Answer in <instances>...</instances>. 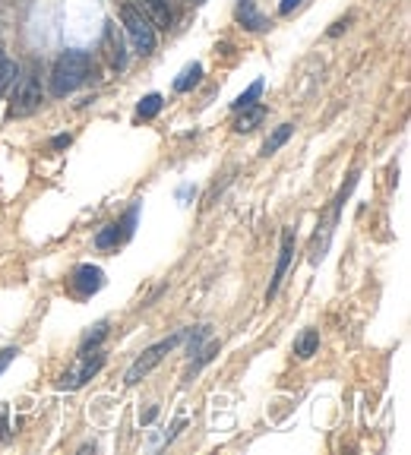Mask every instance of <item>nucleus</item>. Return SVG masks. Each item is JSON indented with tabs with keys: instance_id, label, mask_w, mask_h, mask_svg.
Instances as JSON below:
<instances>
[{
	"instance_id": "nucleus-16",
	"label": "nucleus",
	"mask_w": 411,
	"mask_h": 455,
	"mask_svg": "<svg viewBox=\"0 0 411 455\" xmlns=\"http://www.w3.org/2000/svg\"><path fill=\"white\" fill-rule=\"evenodd\" d=\"M158 111H162V95H155V92L145 95V98L139 101V107H136V114H139L143 120H152Z\"/></svg>"
},
{
	"instance_id": "nucleus-12",
	"label": "nucleus",
	"mask_w": 411,
	"mask_h": 455,
	"mask_svg": "<svg viewBox=\"0 0 411 455\" xmlns=\"http://www.w3.org/2000/svg\"><path fill=\"white\" fill-rule=\"evenodd\" d=\"M316 348H320V332H316V329H304V332L297 335V341H294V354L301 360H307V357H313L316 354Z\"/></svg>"
},
{
	"instance_id": "nucleus-11",
	"label": "nucleus",
	"mask_w": 411,
	"mask_h": 455,
	"mask_svg": "<svg viewBox=\"0 0 411 455\" xmlns=\"http://www.w3.org/2000/svg\"><path fill=\"white\" fill-rule=\"evenodd\" d=\"M240 117L234 120V130L237 133H250V130H256L259 124H263V117H266V107L263 105H247V107H240Z\"/></svg>"
},
{
	"instance_id": "nucleus-7",
	"label": "nucleus",
	"mask_w": 411,
	"mask_h": 455,
	"mask_svg": "<svg viewBox=\"0 0 411 455\" xmlns=\"http://www.w3.org/2000/svg\"><path fill=\"white\" fill-rule=\"evenodd\" d=\"M291 256H294V231H285V237H282V250H278V263H275V275H272L269 291H266V297H269V301L278 294V284H282L285 272H288Z\"/></svg>"
},
{
	"instance_id": "nucleus-5",
	"label": "nucleus",
	"mask_w": 411,
	"mask_h": 455,
	"mask_svg": "<svg viewBox=\"0 0 411 455\" xmlns=\"http://www.w3.org/2000/svg\"><path fill=\"white\" fill-rule=\"evenodd\" d=\"M105 367V354H89V351H79L76 354V367L70 373H63V379H60V385L63 389H79V385H86L89 379L95 376V373Z\"/></svg>"
},
{
	"instance_id": "nucleus-14",
	"label": "nucleus",
	"mask_w": 411,
	"mask_h": 455,
	"mask_svg": "<svg viewBox=\"0 0 411 455\" xmlns=\"http://www.w3.org/2000/svg\"><path fill=\"white\" fill-rule=\"evenodd\" d=\"M291 133H294V126H291V124H282L275 133H272L269 139H266V145H263V155H275V152L282 149V145L291 139Z\"/></svg>"
},
{
	"instance_id": "nucleus-18",
	"label": "nucleus",
	"mask_w": 411,
	"mask_h": 455,
	"mask_svg": "<svg viewBox=\"0 0 411 455\" xmlns=\"http://www.w3.org/2000/svg\"><path fill=\"white\" fill-rule=\"evenodd\" d=\"M16 73H19V67L13 60H4L0 63V95L6 92V88L13 86V79H16Z\"/></svg>"
},
{
	"instance_id": "nucleus-9",
	"label": "nucleus",
	"mask_w": 411,
	"mask_h": 455,
	"mask_svg": "<svg viewBox=\"0 0 411 455\" xmlns=\"http://www.w3.org/2000/svg\"><path fill=\"white\" fill-rule=\"evenodd\" d=\"M145 16L152 19L155 29H171V10H168V0H133Z\"/></svg>"
},
{
	"instance_id": "nucleus-1",
	"label": "nucleus",
	"mask_w": 411,
	"mask_h": 455,
	"mask_svg": "<svg viewBox=\"0 0 411 455\" xmlns=\"http://www.w3.org/2000/svg\"><path fill=\"white\" fill-rule=\"evenodd\" d=\"M92 76H95L92 54H86V51H67V54L57 57L54 70H51V95L63 98V95L76 92L79 86H86Z\"/></svg>"
},
{
	"instance_id": "nucleus-4",
	"label": "nucleus",
	"mask_w": 411,
	"mask_h": 455,
	"mask_svg": "<svg viewBox=\"0 0 411 455\" xmlns=\"http://www.w3.org/2000/svg\"><path fill=\"white\" fill-rule=\"evenodd\" d=\"M38 105H41V86H38V76L29 73V76H22V79H19L16 92H13L10 117H29Z\"/></svg>"
},
{
	"instance_id": "nucleus-10",
	"label": "nucleus",
	"mask_w": 411,
	"mask_h": 455,
	"mask_svg": "<svg viewBox=\"0 0 411 455\" xmlns=\"http://www.w3.org/2000/svg\"><path fill=\"white\" fill-rule=\"evenodd\" d=\"M237 22L244 25V29H250V32H263L266 25V16H259L256 13V6H253V0H240V6H237Z\"/></svg>"
},
{
	"instance_id": "nucleus-23",
	"label": "nucleus",
	"mask_w": 411,
	"mask_h": 455,
	"mask_svg": "<svg viewBox=\"0 0 411 455\" xmlns=\"http://www.w3.org/2000/svg\"><path fill=\"white\" fill-rule=\"evenodd\" d=\"M70 139H73V136H70V133H63V136H57L54 143H51V149H63V145H70Z\"/></svg>"
},
{
	"instance_id": "nucleus-8",
	"label": "nucleus",
	"mask_w": 411,
	"mask_h": 455,
	"mask_svg": "<svg viewBox=\"0 0 411 455\" xmlns=\"http://www.w3.org/2000/svg\"><path fill=\"white\" fill-rule=\"evenodd\" d=\"M101 284H105V272L98 269V265H79V269L73 272V288L79 291L82 297L95 294V291H101Z\"/></svg>"
},
{
	"instance_id": "nucleus-19",
	"label": "nucleus",
	"mask_w": 411,
	"mask_h": 455,
	"mask_svg": "<svg viewBox=\"0 0 411 455\" xmlns=\"http://www.w3.org/2000/svg\"><path fill=\"white\" fill-rule=\"evenodd\" d=\"M136 215H139V202H133L130 212H126V218L120 221V231H124V237H130L133 228H136Z\"/></svg>"
},
{
	"instance_id": "nucleus-25",
	"label": "nucleus",
	"mask_w": 411,
	"mask_h": 455,
	"mask_svg": "<svg viewBox=\"0 0 411 455\" xmlns=\"http://www.w3.org/2000/svg\"><path fill=\"white\" fill-rule=\"evenodd\" d=\"M6 60V54H4V48H0V63H4Z\"/></svg>"
},
{
	"instance_id": "nucleus-15",
	"label": "nucleus",
	"mask_w": 411,
	"mask_h": 455,
	"mask_svg": "<svg viewBox=\"0 0 411 455\" xmlns=\"http://www.w3.org/2000/svg\"><path fill=\"white\" fill-rule=\"evenodd\" d=\"M200 76H202V67H200V63H190V67L174 79V88H177V92H190V88L200 82Z\"/></svg>"
},
{
	"instance_id": "nucleus-22",
	"label": "nucleus",
	"mask_w": 411,
	"mask_h": 455,
	"mask_svg": "<svg viewBox=\"0 0 411 455\" xmlns=\"http://www.w3.org/2000/svg\"><path fill=\"white\" fill-rule=\"evenodd\" d=\"M294 6H301V0H282V4H278V13H282V16H288Z\"/></svg>"
},
{
	"instance_id": "nucleus-17",
	"label": "nucleus",
	"mask_w": 411,
	"mask_h": 455,
	"mask_svg": "<svg viewBox=\"0 0 411 455\" xmlns=\"http://www.w3.org/2000/svg\"><path fill=\"white\" fill-rule=\"evenodd\" d=\"M259 95H263V79H256L250 88H247V92L237 95V101H234V111H240V107H247V105H256Z\"/></svg>"
},
{
	"instance_id": "nucleus-3",
	"label": "nucleus",
	"mask_w": 411,
	"mask_h": 455,
	"mask_svg": "<svg viewBox=\"0 0 411 455\" xmlns=\"http://www.w3.org/2000/svg\"><path fill=\"white\" fill-rule=\"evenodd\" d=\"M181 341H183V332H177V335H171V338H162V341H158V345L145 348V351L139 354L136 360H133V367H130V370H126L124 383H126V385H136L139 379H145V376H149V373L155 370V367L164 360V354H168V351H174V348L181 345Z\"/></svg>"
},
{
	"instance_id": "nucleus-2",
	"label": "nucleus",
	"mask_w": 411,
	"mask_h": 455,
	"mask_svg": "<svg viewBox=\"0 0 411 455\" xmlns=\"http://www.w3.org/2000/svg\"><path fill=\"white\" fill-rule=\"evenodd\" d=\"M117 13H120V22H124V29H126V35H130L133 48H136L139 54H152V51H155V41H158L152 19L145 16V13L139 10V6L133 4V0L120 4Z\"/></svg>"
},
{
	"instance_id": "nucleus-13",
	"label": "nucleus",
	"mask_w": 411,
	"mask_h": 455,
	"mask_svg": "<svg viewBox=\"0 0 411 455\" xmlns=\"http://www.w3.org/2000/svg\"><path fill=\"white\" fill-rule=\"evenodd\" d=\"M120 237H124L120 221H111V225H105L98 234H95V246H98V250H111V246L120 244Z\"/></svg>"
},
{
	"instance_id": "nucleus-20",
	"label": "nucleus",
	"mask_w": 411,
	"mask_h": 455,
	"mask_svg": "<svg viewBox=\"0 0 411 455\" xmlns=\"http://www.w3.org/2000/svg\"><path fill=\"white\" fill-rule=\"evenodd\" d=\"M206 335H209V326H200V329H196V335H190V354L200 351V341L206 338Z\"/></svg>"
},
{
	"instance_id": "nucleus-6",
	"label": "nucleus",
	"mask_w": 411,
	"mask_h": 455,
	"mask_svg": "<svg viewBox=\"0 0 411 455\" xmlns=\"http://www.w3.org/2000/svg\"><path fill=\"white\" fill-rule=\"evenodd\" d=\"M101 51H105V60L111 70H124L126 67V51H124V38L114 29V22H105V35H101Z\"/></svg>"
},
{
	"instance_id": "nucleus-21",
	"label": "nucleus",
	"mask_w": 411,
	"mask_h": 455,
	"mask_svg": "<svg viewBox=\"0 0 411 455\" xmlns=\"http://www.w3.org/2000/svg\"><path fill=\"white\" fill-rule=\"evenodd\" d=\"M16 354H19V351H16V348H4V351H0V373H4V370H6V367H10V360H13V357H16Z\"/></svg>"
},
{
	"instance_id": "nucleus-24",
	"label": "nucleus",
	"mask_w": 411,
	"mask_h": 455,
	"mask_svg": "<svg viewBox=\"0 0 411 455\" xmlns=\"http://www.w3.org/2000/svg\"><path fill=\"white\" fill-rule=\"evenodd\" d=\"M155 414H158V408H149L143 417H139V421H143V423H152V421H155Z\"/></svg>"
}]
</instances>
